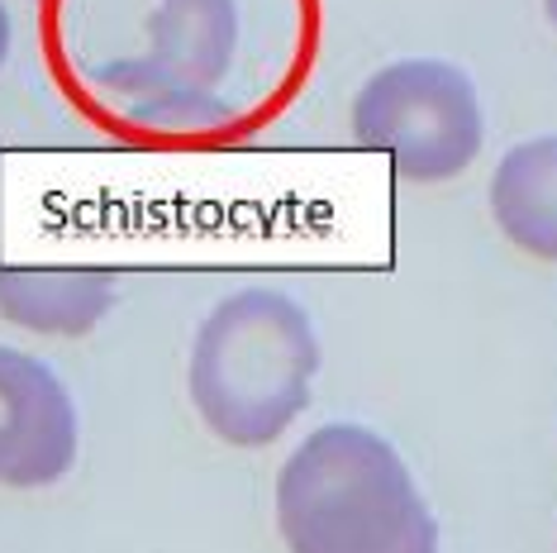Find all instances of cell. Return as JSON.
<instances>
[{
	"label": "cell",
	"mask_w": 557,
	"mask_h": 553,
	"mask_svg": "<svg viewBox=\"0 0 557 553\" xmlns=\"http://www.w3.org/2000/svg\"><path fill=\"white\" fill-rule=\"evenodd\" d=\"M286 553H438V515L382 430L329 420L282 458L272 487Z\"/></svg>",
	"instance_id": "1"
},
{
	"label": "cell",
	"mask_w": 557,
	"mask_h": 553,
	"mask_svg": "<svg viewBox=\"0 0 557 553\" xmlns=\"http://www.w3.org/2000/svg\"><path fill=\"white\" fill-rule=\"evenodd\" d=\"M324 348L314 316L282 286H238L200 316L186 396L230 448H272L314 401Z\"/></svg>",
	"instance_id": "2"
},
{
	"label": "cell",
	"mask_w": 557,
	"mask_h": 553,
	"mask_svg": "<svg viewBox=\"0 0 557 553\" xmlns=\"http://www.w3.org/2000/svg\"><path fill=\"white\" fill-rule=\"evenodd\" d=\"M348 134L391 162L400 182L438 186L462 177L486 148V110L472 72L448 58H391L348 106Z\"/></svg>",
	"instance_id": "3"
},
{
	"label": "cell",
	"mask_w": 557,
	"mask_h": 553,
	"mask_svg": "<svg viewBox=\"0 0 557 553\" xmlns=\"http://www.w3.org/2000/svg\"><path fill=\"white\" fill-rule=\"evenodd\" d=\"M82 410L53 362L0 344V487L44 492L77 468Z\"/></svg>",
	"instance_id": "4"
},
{
	"label": "cell",
	"mask_w": 557,
	"mask_h": 553,
	"mask_svg": "<svg viewBox=\"0 0 557 553\" xmlns=\"http://www.w3.org/2000/svg\"><path fill=\"white\" fill-rule=\"evenodd\" d=\"M120 276L86 262L0 268V320L44 339H82L115 310Z\"/></svg>",
	"instance_id": "5"
},
{
	"label": "cell",
	"mask_w": 557,
	"mask_h": 553,
	"mask_svg": "<svg viewBox=\"0 0 557 553\" xmlns=\"http://www.w3.org/2000/svg\"><path fill=\"white\" fill-rule=\"evenodd\" d=\"M486 206L510 248L557 262V134L519 138L486 182Z\"/></svg>",
	"instance_id": "6"
},
{
	"label": "cell",
	"mask_w": 557,
	"mask_h": 553,
	"mask_svg": "<svg viewBox=\"0 0 557 553\" xmlns=\"http://www.w3.org/2000/svg\"><path fill=\"white\" fill-rule=\"evenodd\" d=\"M10 48H15V15H10V5L0 0V67L10 62Z\"/></svg>",
	"instance_id": "7"
},
{
	"label": "cell",
	"mask_w": 557,
	"mask_h": 553,
	"mask_svg": "<svg viewBox=\"0 0 557 553\" xmlns=\"http://www.w3.org/2000/svg\"><path fill=\"white\" fill-rule=\"evenodd\" d=\"M543 15H548V24L557 29V0H543Z\"/></svg>",
	"instance_id": "8"
},
{
	"label": "cell",
	"mask_w": 557,
	"mask_h": 553,
	"mask_svg": "<svg viewBox=\"0 0 557 553\" xmlns=\"http://www.w3.org/2000/svg\"><path fill=\"white\" fill-rule=\"evenodd\" d=\"M44 5H48V0H44Z\"/></svg>",
	"instance_id": "9"
},
{
	"label": "cell",
	"mask_w": 557,
	"mask_h": 553,
	"mask_svg": "<svg viewBox=\"0 0 557 553\" xmlns=\"http://www.w3.org/2000/svg\"><path fill=\"white\" fill-rule=\"evenodd\" d=\"M553 539H557V534H553Z\"/></svg>",
	"instance_id": "10"
}]
</instances>
